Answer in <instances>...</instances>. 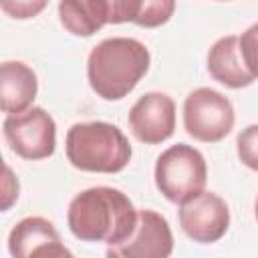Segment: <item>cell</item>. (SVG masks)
I'll use <instances>...</instances> for the list:
<instances>
[{"mask_svg": "<svg viewBox=\"0 0 258 258\" xmlns=\"http://www.w3.org/2000/svg\"><path fill=\"white\" fill-rule=\"evenodd\" d=\"M208 181L206 157L187 143H175L161 151L155 161V185L173 204H183L200 196Z\"/></svg>", "mask_w": 258, "mask_h": 258, "instance_id": "277c9868", "label": "cell"}, {"mask_svg": "<svg viewBox=\"0 0 258 258\" xmlns=\"http://www.w3.org/2000/svg\"><path fill=\"white\" fill-rule=\"evenodd\" d=\"M42 8H46L44 0H38V2H2V10L14 18H32Z\"/></svg>", "mask_w": 258, "mask_h": 258, "instance_id": "e0dca14e", "label": "cell"}, {"mask_svg": "<svg viewBox=\"0 0 258 258\" xmlns=\"http://www.w3.org/2000/svg\"><path fill=\"white\" fill-rule=\"evenodd\" d=\"M149 48L131 36H111L93 46L87 58V79L97 97L119 101L127 97L149 71Z\"/></svg>", "mask_w": 258, "mask_h": 258, "instance_id": "7a4b0ae2", "label": "cell"}, {"mask_svg": "<svg viewBox=\"0 0 258 258\" xmlns=\"http://www.w3.org/2000/svg\"><path fill=\"white\" fill-rule=\"evenodd\" d=\"M38 93L36 73L22 60H4L0 64V107L10 115H20L32 107Z\"/></svg>", "mask_w": 258, "mask_h": 258, "instance_id": "30bf717a", "label": "cell"}, {"mask_svg": "<svg viewBox=\"0 0 258 258\" xmlns=\"http://www.w3.org/2000/svg\"><path fill=\"white\" fill-rule=\"evenodd\" d=\"M175 10L173 0H111V24L133 22L155 28L165 24Z\"/></svg>", "mask_w": 258, "mask_h": 258, "instance_id": "4fadbf2b", "label": "cell"}, {"mask_svg": "<svg viewBox=\"0 0 258 258\" xmlns=\"http://www.w3.org/2000/svg\"><path fill=\"white\" fill-rule=\"evenodd\" d=\"M171 252L173 234L167 220L155 210H139L131 236L107 246L105 258H169Z\"/></svg>", "mask_w": 258, "mask_h": 258, "instance_id": "52a82bcc", "label": "cell"}, {"mask_svg": "<svg viewBox=\"0 0 258 258\" xmlns=\"http://www.w3.org/2000/svg\"><path fill=\"white\" fill-rule=\"evenodd\" d=\"M238 42H240V54L246 69L254 79H258V22L248 26L238 36Z\"/></svg>", "mask_w": 258, "mask_h": 258, "instance_id": "2e32d148", "label": "cell"}, {"mask_svg": "<svg viewBox=\"0 0 258 258\" xmlns=\"http://www.w3.org/2000/svg\"><path fill=\"white\" fill-rule=\"evenodd\" d=\"M60 24L75 36H93L111 24V0H64L58 4Z\"/></svg>", "mask_w": 258, "mask_h": 258, "instance_id": "7c38bea8", "label": "cell"}, {"mask_svg": "<svg viewBox=\"0 0 258 258\" xmlns=\"http://www.w3.org/2000/svg\"><path fill=\"white\" fill-rule=\"evenodd\" d=\"M67 159L89 173H119L131 161V145L125 133L107 121L75 123L64 137Z\"/></svg>", "mask_w": 258, "mask_h": 258, "instance_id": "3957f363", "label": "cell"}, {"mask_svg": "<svg viewBox=\"0 0 258 258\" xmlns=\"http://www.w3.org/2000/svg\"><path fill=\"white\" fill-rule=\"evenodd\" d=\"M18 179L14 175V171L10 169V165L4 163V179H2V212L10 210V206L18 200Z\"/></svg>", "mask_w": 258, "mask_h": 258, "instance_id": "ac0fdd59", "label": "cell"}, {"mask_svg": "<svg viewBox=\"0 0 258 258\" xmlns=\"http://www.w3.org/2000/svg\"><path fill=\"white\" fill-rule=\"evenodd\" d=\"M177 220L189 240L198 244H214L230 228V210L218 194L202 191L200 196L179 204Z\"/></svg>", "mask_w": 258, "mask_h": 258, "instance_id": "ba28073f", "label": "cell"}, {"mask_svg": "<svg viewBox=\"0 0 258 258\" xmlns=\"http://www.w3.org/2000/svg\"><path fill=\"white\" fill-rule=\"evenodd\" d=\"M254 218H256V222H258V198H256V202H254Z\"/></svg>", "mask_w": 258, "mask_h": 258, "instance_id": "ffe728a7", "label": "cell"}, {"mask_svg": "<svg viewBox=\"0 0 258 258\" xmlns=\"http://www.w3.org/2000/svg\"><path fill=\"white\" fill-rule=\"evenodd\" d=\"M127 123L137 141L145 145L163 143L175 131V103L165 93L149 91L133 103Z\"/></svg>", "mask_w": 258, "mask_h": 258, "instance_id": "9c48e42d", "label": "cell"}, {"mask_svg": "<svg viewBox=\"0 0 258 258\" xmlns=\"http://www.w3.org/2000/svg\"><path fill=\"white\" fill-rule=\"evenodd\" d=\"M236 151L246 167L258 171V123H252L238 133Z\"/></svg>", "mask_w": 258, "mask_h": 258, "instance_id": "9a60e30c", "label": "cell"}, {"mask_svg": "<svg viewBox=\"0 0 258 258\" xmlns=\"http://www.w3.org/2000/svg\"><path fill=\"white\" fill-rule=\"evenodd\" d=\"M60 240L54 224L42 216L22 218L8 234V252L12 258H30L34 250Z\"/></svg>", "mask_w": 258, "mask_h": 258, "instance_id": "5bb4252c", "label": "cell"}, {"mask_svg": "<svg viewBox=\"0 0 258 258\" xmlns=\"http://www.w3.org/2000/svg\"><path fill=\"white\" fill-rule=\"evenodd\" d=\"M234 123L232 101L216 89H194L183 101V127L196 141L218 143L234 129Z\"/></svg>", "mask_w": 258, "mask_h": 258, "instance_id": "5b68a950", "label": "cell"}, {"mask_svg": "<svg viewBox=\"0 0 258 258\" xmlns=\"http://www.w3.org/2000/svg\"><path fill=\"white\" fill-rule=\"evenodd\" d=\"M30 258H75V256L60 240H56V242H48L40 246L38 250H34Z\"/></svg>", "mask_w": 258, "mask_h": 258, "instance_id": "d6986e66", "label": "cell"}, {"mask_svg": "<svg viewBox=\"0 0 258 258\" xmlns=\"http://www.w3.org/2000/svg\"><path fill=\"white\" fill-rule=\"evenodd\" d=\"M2 133L10 149L22 159H46L56 147V123L42 107H30L20 115L6 117Z\"/></svg>", "mask_w": 258, "mask_h": 258, "instance_id": "8992f818", "label": "cell"}, {"mask_svg": "<svg viewBox=\"0 0 258 258\" xmlns=\"http://www.w3.org/2000/svg\"><path fill=\"white\" fill-rule=\"evenodd\" d=\"M208 73L212 75L214 81H218L228 89H244L256 81L242 60L240 42L236 34L222 36L210 46Z\"/></svg>", "mask_w": 258, "mask_h": 258, "instance_id": "8fae6325", "label": "cell"}, {"mask_svg": "<svg viewBox=\"0 0 258 258\" xmlns=\"http://www.w3.org/2000/svg\"><path fill=\"white\" fill-rule=\"evenodd\" d=\"M137 214L127 194L109 185H95L77 194L67 212V224L83 242L119 244L137 226Z\"/></svg>", "mask_w": 258, "mask_h": 258, "instance_id": "6da1fadb", "label": "cell"}]
</instances>
